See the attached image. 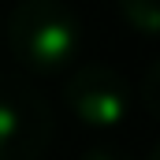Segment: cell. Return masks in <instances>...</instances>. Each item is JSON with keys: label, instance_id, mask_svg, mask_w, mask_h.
<instances>
[{"label": "cell", "instance_id": "cell-1", "mask_svg": "<svg viewBox=\"0 0 160 160\" xmlns=\"http://www.w3.org/2000/svg\"><path fill=\"white\" fill-rule=\"evenodd\" d=\"M8 48L30 75H60L82 45L78 15L60 0H19L8 15Z\"/></svg>", "mask_w": 160, "mask_h": 160}, {"label": "cell", "instance_id": "cell-2", "mask_svg": "<svg viewBox=\"0 0 160 160\" xmlns=\"http://www.w3.org/2000/svg\"><path fill=\"white\" fill-rule=\"evenodd\" d=\"M48 142V101L22 75H0V160H41Z\"/></svg>", "mask_w": 160, "mask_h": 160}, {"label": "cell", "instance_id": "cell-3", "mask_svg": "<svg viewBox=\"0 0 160 160\" xmlns=\"http://www.w3.org/2000/svg\"><path fill=\"white\" fill-rule=\"evenodd\" d=\"M63 104L71 108V116L93 130H112L127 119V82L119 71H112L108 63H86L78 71H71L63 82Z\"/></svg>", "mask_w": 160, "mask_h": 160}, {"label": "cell", "instance_id": "cell-4", "mask_svg": "<svg viewBox=\"0 0 160 160\" xmlns=\"http://www.w3.org/2000/svg\"><path fill=\"white\" fill-rule=\"evenodd\" d=\"M123 22L145 38H160V0H116Z\"/></svg>", "mask_w": 160, "mask_h": 160}, {"label": "cell", "instance_id": "cell-5", "mask_svg": "<svg viewBox=\"0 0 160 160\" xmlns=\"http://www.w3.org/2000/svg\"><path fill=\"white\" fill-rule=\"evenodd\" d=\"M142 104H145V112L160 119V60L145 71V78H142Z\"/></svg>", "mask_w": 160, "mask_h": 160}, {"label": "cell", "instance_id": "cell-6", "mask_svg": "<svg viewBox=\"0 0 160 160\" xmlns=\"http://www.w3.org/2000/svg\"><path fill=\"white\" fill-rule=\"evenodd\" d=\"M82 160H123V157H116L112 149H89V153H86Z\"/></svg>", "mask_w": 160, "mask_h": 160}, {"label": "cell", "instance_id": "cell-7", "mask_svg": "<svg viewBox=\"0 0 160 160\" xmlns=\"http://www.w3.org/2000/svg\"><path fill=\"white\" fill-rule=\"evenodd\" d=\"M149 160H160V145H157V149H153V153H149Z\"/></svg>", "mask_w": 160, "mask_h": 160}]
</instances>
